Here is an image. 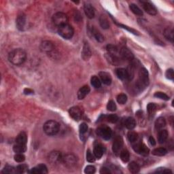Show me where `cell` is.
I'll list each match as a JSON object with an SVG mask.
<instances>
[{"label":"cell","instance_id":"obj_1","mask_svg":"<svg viewBox=\"0 0 174 174\" xmlns=\"http://www.w3.org/2000/svg\"><path fill=\"white\" fill-rule=\"evenodd\" d=\"M26 53L21 48L14 49L9 53L8 60L10 62L15 65H20L26 60Z\"/></svg>","mask_w":174,"mask_h":174},{"label":"cell","instance_id":"obj_2","mask_svg":"<svg viewBox=\"0 0 174 174\" xmlns=\"http://www.w3.org/2000/svg\"><path fill=\"white\" fill-rule=\"evenodd\" d=\"M60 124L57 121H48L46 122L43 126L44 133L48 135H55L59 131Z\"/></svg>","mask_w":174,"mask_h":174},{"label":"cell","instance_id":"obj_3","mask_svg":"<svg viewBox=\"0 0 174 174\" xmlns=\"http://www.w3.org/2000/svg\"><path fill=\"white\" fill-rule=\"evenodd\" d=\"M58 33L63 38L65 39V40H69L73 37V34H74V30H73L72 26L67 23L58 27Z\"/></svg>","mask_w":174,"mask_h":174},{"label":"cell","instance_id":"obj_4","mask_svg":"<svg viewBox=\"0 0 174 174\" xmlns=\"http://www.w3.org/2000/svg\"><path fill=\"white\" fill-rule=\"evenodd\" d=\"M149 84V74L146 68L142 67L139 72V78L137 86L139 89L146 87Z\"/></svg>","mask_w":174,"mask_h":174},{"label":"cell","instance_id":"obj_5","mask_svg":"<svg viewBox=\"0 0 174 174\" xmlns=\"http://www.w3.org/2000/svg\"><path fill=\"white\" fill-rule=\"evenodd\" d=\"M53 22L58 27L68 23V17L63 12H57L53 16Z\"/></svg>","mask_w":174,"mask_h":174},{"label":"cell","instance_id":"obj_6","mask_svg":"<svg viewBox=\"0 0 174 174\" xmlns=\"http://www.w3.org/2000/svg\"><path fill=\"white\" fill-rule=\"evenodd\" d=\"M97 133L98 135L105 139V140H108V139L111 138L112 131L109 127L103 125L99 127L97 129Z\"/></svg>","mask_w":174,"mask_h":174},{"label":"cell","instance_id":"obj_7","mask_svg":"<svg viewBox=\"0 0 174 174\" xmlns=\"http://www.w3.org/2000/svg\"><path fill=\"white\" fill-rule=\"evenodd\" d=\"M122 146H123V139H122L121 136L117 135L115 138L113 142V145H112V150H113L114 153L116 156L120 154Z\"/></svg>","mask_w":174,"mask_h":174},{"label":"cell","instance_id":"obj_8","mask_svg":"<svg viewBox=\"0 0 174 174\" xmlns=\"http://www.w3.org/2000/svg\"><path fill=\"white\" fill-rule=\"evenodd\" d=\"M133 148L136 153L142 156H147L150 153V150L145 144L138 143L133 146Z\"/></svg>","mask_w":174,"mask_h":174},{"label":"cell","instance_id":"obj_9","mask_svg":"<svg viewBox=\"0 0 174 174\" xmlns=\"http://www.w3.org/2000/svg\"><path fill=\"white\" fill-rule=\"evenodd\" d=\"M69 114L70 116L74 119L75 121H80L82 116V111L80 107L78 106H74L71 107L69 110Z\"/></svg>","mask_w":174,"mask_h":174},{"label":"cell","instance_id":"obj_10","mask_svg":"<svg viewBox=\"0 0 174 174\" xmlns=\"http://www.w3.org/2000/svg\"><path fill=\"white\" fill-rule=\"evenodd\" d=\"M62 161L68 167H73L76 165V164L77 163L76 157L75 156H73V154H67L65 157H63Z\"/></svg>","mask_w":174,"mask_h":174},{"label":"cell","instance_id":"obj_11","mask_svg":"<svg viewBox=\"0 0 174 174\" xmlns=\"http://www.w3.org/2000/svg\"><path fill=\"white\" fill-rule=\"evenodd\" d=\"M40 49L41 51L45 53H50L55 49V45L51 41L46 40L41 43Z\"/></svg>","mask_w":174,"mask_h":174},{"label":"cell","instance_id":"obj_12","mask_svg":"<svg viewBox=\"0 0 174 174\" xmlns=\"http://www.w3.org/2000/svg\"><path fill=\"white\" fill-rule=\"evenodd\" d=\"M143 8L147 13L150 14V15H156L157 14V10L155 8V6L148 1H144Z\"/></svg>","mask_w":174,"mask_h":174},{"label":"cell","instance_id":"obj_13","mask_svg":"<svg viewBox=\"0 0 174 174\" xmlns=\"http://www.w3.org/2000/svg\"><path fill=\"white\" fill-rule=\"evenodd\" d=\"M48 172L47 167L44 164H40V165H37L29 171V173L35 174H45L48 173Z\"/></svg>","mask_w":174,"mask_h":174},{"label":"cell","instance_id":"obj_14","mask_svg":"<svg viewBox=\"0 0 174 174\" xmlns=\"http://www.w3.org/2000/svg\"><path fill=\"white\" fill-rule=\"evenodd\" d=\"M120 55H121V57H122L124 59L128 60V61H131L133 59L134 56L133 55L129 48H127L126 47L122 48L121 50H120Z\"/></svg>","mask_w":174,"mask_h":174},{"label":"cell","instance_id":"obj_15","mask_svg":"<svg viewBox=\"0 0 174 174\" xmlns=\"http://www.w3.org/2000/svg\"><path fill=\"white\" fill-rule=\"evenodd\" d=\"M16 27L19 30H23L26 24V16L24 14H19L16 19Z\"/></svg>","mask_w":174,"mask_h":174},{"label":"cell","instance_id":"obj_16","mask_svg":"<svg viewBox=\"0 0 174 174\" xmlns=\"http://www.w3.org/2000/svg\"><path fill=\"white\" fill-rule=\"evenodd\" d=\"M99 76L101 79V82L104 83L105 85H110L111 84L112 79L111 75L109 73L105 72H99Z\"/></svg>","mask_w":174,"mask_h":174},{"label":"cell","instance_id":"obj_17","mask_svg":"<svg viewBox=\"0 0 174 174\" xmlns=\"http://www.w3.org/2000/svg\"><path fill=\"white\" fill-rule=\"evenodd\" d=\"M105 151V148L104 146H103L101 144H97L94 147V150H93V153H94V155L95 158L97 159H100L104 154Z\"/></svg>","mask_w":174,"mask_h":174},{"label":"cell","instance_id":"obj_18","mask_svg":"<svg viewBox=\"0 0 174 174\" xmlns=\"http://www.w3.org/2000/svg\"><path fill=\"white\" fill-rule=\"evenodd\" d=\"M49 161H50L52 163H57L58 162H60L63 160V157L61 156V154L59 153V152L57 151H55V152H52L50 154V155L48 156Z\"/></svg>","mask_w":174,"mask_h":174},{"label":"cell","instance_id":"obj_19","mask_svg":"<svg viewBox=\"0 0 174 174\" xmlns=\"http://www.w3.org/2000/svg\"><path fill=\"white\" fill-rule=\"evenodd\" d=\"M84 10L85 12V14L87 15L88 18L90 19H92L95 17V9L93 6L90 4H86L84 6Z\"/></svg>","mask_w":174,"mask_h":174},{"label":"cell","instance_id":"obj_20","mask_svg":"<svg viewBox=\"0 0 174 174\" xmlns=\"http://www.w3.org/2000/svg\"><path fill=\"white\" fill-rule=\"evenodd\" d=\"M107 50L108 52V54L110 55L113 56V57H120V50L116 46L112 45V44H109L107 46Z\"/></svg>","mask_w":174,"mask_h":174},{"label":"cell","instance_id":"obj_21","mask_svg":"<svg viewBox=\"0 0 174 174\" xmlns=\"http://www.w3.org/2000/svg\"><path fill=\"white\" fill-rule=\"evenodd\" d=\"M116 73L118 78L121 80H124L129 78L128 71L124 68H118L116 70Z\"/></svg>","mask_w":174,"mask_h":174},{"label":"cell","instance_id":"obj_22","mask_svg":"<svg viewBox=\"0 0 174 174\" xmlns=\"http://www.w3.org/2000/svg\"><path fill=\"white\" fill-rule=\"evenodd\" d=\"M90 87L87 85L84 86V87L80 88L78 92V99L82 100V99H84V98L90 93Z\"/></svg>","mask_w":174,"mask_h":174},{"label":"cell","instance_id":"obj_23","mask_svg":"<svg viewBox=\"0 0 174 174\" xmlns=\"http://www.w3.org/2000/svg\"><path fill=\"white\" fill-rule=\"evenodd\" d=\"M15 141L16 144L27 146V134L24 133V132H21V133L18 135V136H17Z\"/></svg>","mask_w":174,"mask_h":174},{"label":"cell","instance_id":"obj_24","mask_svg":"<svg viewBox=\"0 0 174 174\" xmlns=\"http://www.w3.org/2000/svg\"><path fill=\"white\" fill-rule=\"evenodd\" d=\"M90 57H91V50H90L88 43H85L82 52V57L84 60L88 61Z\"/></svg>","mask_w":174,"mask_h":174},{"label":"cell","instance_id":"obj_25","mask_svg":"<svg viewBox=\"0 0 174 174\" xmlns=\"http://www.w3.org/2000/svg\"><path fill=\"white\" fill-rule=\"evenodd\" d=\"M168 138V132L165 129H161L159 131L158 135V140L160 144H163Z\"/></svg>","mask_w":174,"mask_h":174},{"label":"cell","instance_id":"obj_26","mask_svg":"<svg viewBox=\"0 0 174 174\" xmlns=\"http://www.w3.org/2000/svg\"><path fill=\"white\" fill-rule=\"evenodd\" d=\"M128 169L130 172L132 173H137L140 170V167L136 162H131L128 165Z\"/></svg>","mask_w":174,"mask_h":174},{"label":"cell","instance_id":"obj_27","mask_svg":"<svg viewBox=\"0 0 174 174\" xmlns=\"http://www.w3.org/2000/svg\"><path fill=\"white\" fill-rule=\"evenodd\" d=\"M125 127L129 130L133 129L136 127V121L133 118L129 117L125 121Z\"/></svg>","mask_w":174,"mask_h":174},{"label":"cell","instance_id":"obj_28","mask_svg":"<svg viewBox=\"0 0 174 174\" xmlns=\"http://www.w3.org/2000/svg\"><path fill=\"white\" fill-rule=\"evenodd\" d=\"M164 36L165 37V38L167 40H170L171 42H173V29L167 27L166 28L165 30H164Z\"/></svg>","mask_w":174,"mask_h":174},{"label":"cell","instance_id":"obj_29","mask_svg":"<svg viewBox=\"0 0 174 174\" xmlns=\"http://www.w3.org/2000/svg\"><path fill=\"white\" fill-rule=\"evenodd\" d=\"M166 125V121L163 117H159L155 121V128L156 129H161Z\"/></svg>","mask_w":174,"mask_h":174},{"label":"cell","instance_id":"obj_30","mask_svg":"<svg viewBox=\"0 0 174 174\" xmlns=\"http://www.w3.org/2000/svg\"><path fill=\"white\" fill-rule=\"evenodd\" d=\"M99 24L104 29H107L110 28V23L104 15H101L99 18Z\"/></svg>","mask_w":174,"mask_h":174},{"label":"cell","instance_id":"obj_31","mask_svg":"<svg viewBox=\"0 0 174 174\" xmlns=\"http://www.w3.org/2000/svg\"><path fill=\"white\" fill-rule=\"evenodd\" d=\"M92 34L95 37V38L96 39V40L99 41V42H103L104 41V36L95 28L92 29Z\"/></svg>","mask_w":174,"mask_h":174},{"label":"cell","instance_id":"obj_32","mask_svg":"<svg viewBox=\"0 0 174 174\" xmlns=\"http://www.w3.org/2000/svg\"><path fill=\"white\" fill-rule=\"evenodd\" d=\"M129 8L131 10V12H133V14H135V15H138V16L143 15V12H142L141 10L139 8V7L137 6V5L134 4H130Z\"/></svg>","mask_w":174,"mask_h":174},{"label":"cell","instance_id":"obj_33","mask_svg":"<svg viewBox=\"0 0 174 174\" xmlns=\"http://www.w3.org/2000/svg\"><path fill=\"white\" fill-rule=\"evenodd\" d=\"M167 153V150L165 148H158L153 150V154L158 156H165Z\"/></svg>","mask_w":174,"mask_h":174},{"label":"cell","instance_id":"obj_34","mask_svg":"<svg viewBox=\"0 0 174 174\" xmlns=\"http://www.w3.org/2000/svg\"><path fill=\"white\" fill-rule=\"evenodd\" d=\"M90 82H91V84L96 89H99V88L101 87V82L99 78L96 76H93L91 78V80H90Z\"/></svg>","mask_w":174,"mask_h":174},{"label":"cell","instance_id":"obj_35","mask_svg":"<svg viewBox=\"0 0 174 174\" xmlns=\"http://www.w3.org/2000/svg\"><path fill=\"white\" fill-rule=\"evenodd\" d=\"M120 156H121V160L123 161V162L124 163L128 162L130 158V154H129V151L126 150V149L125 150L121 151V153H120Z\"/></svg>","mask_w":174,"mask_h":174},{"label":"cell","instance_id":"obj_36","mask_svg":"<svg viewBox=\"0 0 174 174\" xmlns=\"http://www.w3.org/2000/svg\"><path fill=\"white\" fill-rule=\"evenodd\" d=\"M13 150L16 153H23L27 150V146L16 144L13 147Z\"/></svg>","mask_w":174,"mask_h":174},{"label":"cell","instance_id":"obj_37","mask_svg":"<svg viewBox=\"0 0 174 174\" xmlns=\"http://www.w3.org/2000/svg\"><path fill=\"white\" fill-rule=\"evenodd\" d=\"M147 110H148V114L150 116H153L156 110V105L153 103H150L147 105Z\"/></svg>","mask_w":174,"mask_h":174},{"label":"cell","instance_id":"obj_38","mask_svg":"<svg viewBox=\"0 0 174 174\" xmlns=\"http://www.w3.org/2000/svg\"><path fill=\"white\" fill-rule=\"evenodd\" d=\"M28 170V166L25 165V164H21V165H19V166L16 167V173H24L27 171Z\"/></svg>","mask_w":174,"mask_h":174},{"label":"cell","instance_id":"obj_39","mask_svg":"<svg viewBox=\"0 0 174 174\" xmlns=\"http://www.w3.org/2000/svg\"><path fill=\"white\" fill-rule=\"evenodd\" d=\"M127 137H128V139L129 140V141H131V142H132V143H133V142H135L137 140V139H138V133H136V132L131 131L128 133Z\"/></svg>","mask_w":174,"mask_h":174},{"label":"cell","instance_id":"obj_40","mask_svg":"<svg viewBox=\"0 0 174 174\" xmlns=\"http://www.w3.org/2000/svg\"><path fill=\"white\" fill-rule=\"evenodd\" d=\"M117 101L120 104H124L127 101V96L124 94V93H121V94H119L116 97Z\"/></svg>","mask_w":174,"mask_h":174},{"label":"cell","instance_id":"obj_41","mask_svg":"<svg viewBox=\"0 0 174 174\" xmlns=\"http://www.w3.org/2000/svg\"><path fill=\"white\" fill-rule=\"evenodd\" d=\"M154 97L156 98H159L161 99L165 100V101H168L170 99V97L168 96L167 95H166L165 93H162V92H156L154 95Z\"/></svg>","mask_w":174,"mask_h":174},{"label":"cell","instance_id":"obj_42","mask_svg":"<svg viewBox=\"0 0 174 174\" xmlns=\"http://www.w3.org/2000/svg\"><path fill=\"white\" fill-rule=\"evenodd\" d=\"M106 120L111 123H116L118 121V117L116 114H110L106 116Z\"/></svg>","mask_w":174,"mask_h":174},{"label":"cell","instance_id":"obj_43","mask_svg":"<svg viewBox=\"0 0 174 174\" xmlns=\"http://www.w3.org/2000/svg\"><path fill=\"white\" fill-rule=\"evenodd\" d=\"M16 172V169L10 165H6L2 171V173H14Z\"/></svg>","mask_w":174,"mask_h":174},{"label":"cell","instance_id":"obj_44","mask_svg":"<svg viewBox=\"0 0 174 174\" xmlns=\"http://www.w3.org/2000/svg\"><path fill=\"white\" fill-rule=\"evenodd\" d=\"M95 158H95L94 154H93L91 151H90V150H88L87 151V160L88 162H89V163L95 162Z\"/></svg>","mask_w":174,"mask_h":174},{"label":"cell","instance_id":"obj_45","mask_svg":"<svg viewBox=\"0 0 174 174\" xmlns=\"http://www.w3.org/2000/svg\"><path fill=\"white\" fill-rule=\"evenodd\" d=\"M25 160V156H24L23 153H16L14 156V161L18 163H23Z\"/></svg>","mask_w":174,"mask_h":174},{"label":"cell","instance_id":"obj_46","mask_svg":"<svg viewBox=\"0 0 174 174\" xmlns=\"http://www.w3.org/2000/svg\"><path fill=\"white\" fill-rule=\"evenodd\" d=\"M107 109L109 111L114 112L115 110H116V105L115 104V102L114 101H112V100H110V101L107 103Z\"/></svg>","mask_w":174,"mask_h":174},{"label":"cell","instance_id":"obj_47","mask_svg":"<svg viewBox=\"0 0 174 174\" xmlns=\"http://www.w3.org/2000/svg\"><path fill=\"white\" fill-rule=\"evenodd\" d=\"M95 167L93 165H88L84 169V173L87 174H93L95 173Z\"/></svg>","mask_w":174,"mask_h":174},{"label":"cell","instance_id":"obj_48","mask_svg":"<svg viewBox=\"0 0 174 174\" xmlns=\"http://www.w3.org/2000/svg\"><path fill=\"white\" fill-rule=\"evenodd\" d=\"M118 24V25L119 27H121L127 29V31H129V32H131V33H132L135 34V35H139L138 31H137L136 30H135V29H132V28H131V27H127V26H126V25H124V24Z\"/></svg>","mask_w":174,"mask_h":174},{"label":"cell","instance_id":"obj_49","mask_svg":"<svg viewBox=\"0 0 174 174\" xmlns=\"http://www.w3.org/2000/svg\"><path fill=\"white\" fill-rule=\"evenodd\" d=\"M166 78L169 80H173L174 78V73H173V69H169L167 70L165 73Z\"/></svg>","mask_w":174,"mask_h":174},{"label":"cell","instance_id":"obj_50","mask_svg":"<svg viewBox=\"0 0 174 174\" xmlns=\"http://www.w3.org/2000/svg\"><path fill=\"white\" fill-rule=\"evenodd\" d=\"M79 130H80V134H84L87 132L88 130V125L86 123H82L80 125L79 127Z\"/></svg>","mask_w":174,"mask_h":174},{"label":"cell","instance_id":"obj_51","mask_svg":"<svg viewBox=\"0 0 174 174\" xmlns=\"http://www.w3.org/2000/svg\"><path fill=\"white\" fill-rule=\"evenodd\" d=\"M155 173H172V171H171L170 170L167 168H158L155 171Z\"/></svg>","mask_w":174,"mask_h":174},{"label":"cell","instance_id":"obj_52","mask_svg":"<svg viewBox=\"0 0 174 174\" xmlns=\"http://www.w3.org/2000/svg\"><path fill=\"white\" fill-rule=\"evenodd\" d=\"M100 173L101 174H109L111 173V171L107 167H102L100 170Z\"/></svg>","mask_w":174,"mask_h":174},{"label":"cell","instance_id":"obj_53","mask_svg":"<svg viewBox=\"0 0 174 174\" xmlns=\"http://www.w3.org/2000/svg\"><path fill=\"white\" fill-rule=\"evenodd\" d=\"M149 141H150V144L152 146H155L156 145V141L153 136H150L149 138Z\"/></svg>","mask_w":174,"mask_h":174},{"label":"cell","instance_id":"obj_54","mask_svg":"<svg viewBox=\"0 0 174 174\" xmlns=\"http://www.w3.org/2000/svg\"><path fill=\"white\" fill-rule=\"evenodd\" d=\"M24 93L25 95H30V94H33V91L30 89H25L24 90Z\"/></svg>","mask_w":174,"mask_h":174}]
</instances>
